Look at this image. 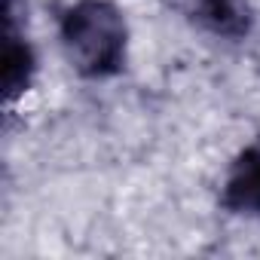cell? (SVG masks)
I'll use <instances>...</instances> for the list:
<instances>
[{"instance_id":"cell-2","label":"cell","mask_w":260,"mask_h":260,"mask_svg":"<svg viewBox=\"0 0 260 260\" xmlns=\"http://www.w3.org/2000/svg\"><path fill=\"white\" fill-rule=\"evenodd\" d=\"M223 202L239 214H260V150L257 147L245 150L233 162L223 187Z\"/></svg>"},{"instance_id":"cell-1","label":"cell","mask_w":260,"mask_h":260,"mask_svg":"<svg viewBox=\"0 0 260 260\" xmlns=\"http://www.w3.org/2000/svg\"><path fill=\"white\" fill-rule=\"evenodd\" d=\"M61 40L71 64L80 74L104 77L122 61L125 22L107 0H80L61 22Z\"/></svg>"},{"instance_id":"cell-4","label":"cell","mask_w":260,"mask_h":260,"mask_svg":"<svg viewBox=\"0 0 260 260\" xmlns=\"http://www.w3.org/2000/svg\"><path fill=\"white\" fill-rule=\"evenodd\" d=\"M31 74H34V52H31V46L10 34L7 46H4V64H0V80H4L7 98H19L28 89Z\"/></svg>"},{"instance_id":"cell-3","label":"cell","mask_w":260,"mask_h":260,"mask_svg":"<svg viewBox=\"0 0 260 260\" xmlns=\"http://www.w3.org/2000/svg\"><path fill=\"white\" fill-rule=\"evenodd\" d=\"M199 19L223 37H242L251 28L248 0H199Z\"/></svg>"}]
</instances>
